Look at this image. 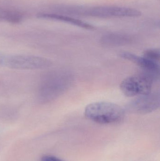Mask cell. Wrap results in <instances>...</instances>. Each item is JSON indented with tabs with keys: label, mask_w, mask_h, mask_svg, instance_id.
I'll return each instance as SVG.
<instances>
[{
	"label": "cell",
	"mask_w": 160,
	"mask_h": 161,
	"mask_svg": "<svg viewBox=\"0 0 160 161\" xmlns=\"http://www.w3.org/2000/svg\"><path fill=\"white\" fill-rule=\"evenodd\" d=\"M155 77L146 72L126 78L120 84V89L127 97L142 95L151 92Z\"/></svg>",
	"instance_id": "5b68a950"
},
{
	"label": "cell",
	"mask_w": 160,
	"mask_h": 161,
	"mask_svg": "<svg viewBox=\"0 0 160 161\" xmlns=\"http://www.w3.org/2000/svg\"><path fill=\"white\" fill-rule=\"evenodd\" d=\"M160 97L159 93H151L138 96L127 106L130 112L139 114L150 113L157 109L160 107Z\"/></svg>",
	"instance_id": "8992f818"
},
{
	"label": "cell",
	"mask_w": 160,
	"mask_h": 161,
	"mask_svg": "<svg viewBox=\"0 0 160 161\" xmlns=\"http://www.w3.org/2000/svg\"><path fill=\"white\" fill-rule=\"evenodd\" d=\"M119 55L122 58L131 61L141 67L144 70L145 72L153 75L156 78L159 75L160 68L158 63L149 60L144 57L139 56L128 52H121L119 53Z\"/></svg>",
	"instance_id": "52a82bcc"
},
{
	"label": "cell",
	"mask_w": 160,
	"mask_h": 161,
	"mask_svg": "<svg viewBox=\"0 0 160 161\" xmlns=\"http://www.w3.org/2000/svg\"><path fill=\"white\" fill-rule=\"evenodd\" d=\"M132 40L131 37L128 35L111 33L103 36L101 38V42L105 46H116L128 44Z\"/></svg>",
	"instance_id": "9c48e42d"
},
{
	"label": "cell",
	"mask_w": 160,
	"mask_h": 161,
	"mask_svg": "<svg viewBox=\"0 0 160 161\" xmlns=\"http://www.w3.org/2000/svg\"><path fill=\"white\" fill-rule=\"evenodd\" d=\"M41 161H63L53 156H46L42 157Z\"/></svg>",
	"instance_id": "7c38bea8"
},
{
	"label": "cell",
	"mask_w": 160,
	"mask_h": 161,
	"mask_svg": "<svg viewBox=\"0 0 160 161\" xmlns=\"http://www.w3.org/2000/svg\"><path fill=\"white\" fill-rule=\"evenodd\" d=\"M76 16H88L97 18H126L138 17L141 12L135 8L123 7H86L77 6L75 9Z\"/></svg>",
	"instance_id": "3957f363"
},
{
	"label": "cell",
	"mask_w": 160,
	"mask_h": 161,
	"mask_svg": "<svg viewBox=\"0 0 160 161\" xmlns=\"http://www.w3.org/2000/svg\"><path fill=\"white\" fill-rule=\"evenodd\" d=\"M70 74L62 71L49 73L40 81L37 92L39 102L49 103L65 92L71 83Z\"/></svg>",
	"instance_id": "6da1fadb"
},
{
	"label": "cell",
	"mask_w": 160,
	"mask_h": 161,
	"mask_svg": "<svg viewBox=\"0 0 160 161\" xmlns=\"http://www.w3.org/2000/svg\"><path fill=\"white\" fill-rule=\"evenodd\" d=\"M22 19V15L20 12L0 7V21L17 23L20 22Z\"/></svg>",
	"instance_id": "30bf717a"
},
{
	"label": "cell",
	"mask_w": 160,
	"mask_h": 161,
	"mask_svg": "<svg viewBox=\"0 0 160 161\" xmlns=\"http://www.w3.org/2000/svg\"><path fill=\"white\" fill-rule=\"evenodd\" d=\"M143 57L149 60L158 63L160 58L159 50L158 49H147L144 52Z\"/></svg>",
	"instance_id": "8fae6325"
},
{
	"label": "cell",
	"mask_w": 160,
	"mask_h": 161,
	"mask_svg": "<svg viewBox=\"0 0 160 161\" xmlns=\"http://www.w3.org/2000/svg\"><path fill=\"white\" fill-rule=\"evenodd\" d=\"M50 61L47 58L32 55H0V66L16 69H40L48 68Z\"/></svg>",
	"instance_id": "277c9868"
},
{
	"label": "cell",
	"mask_w": 160,
	"mask_h": 161,
	"mask_svg": "<svg viewBox=\"0 0 160 161\" xmlns=\"http://www.w3.org/2000/svg\"><path fill=\"white\" fill-rule=\"evenodd\" d=\"M39 18H43V19H49L59 21L63 22L69 24L73 25L82 27L85 29L92 30L95 28L93 25L85 22L83 21L70 18L68 16H65L62 14H58V13H40L38 15Z\"/></svg>",
	"instance_id": "ba28073f"
},
{
	"label": "cell",
	"mask_w": 160,
	"mask_h": 161,
	"mask_svg": "<svg viewBox=\"0 0 160 161\" xmlns=\"http://www.w3.org/2000/svg\"><path fill=\"white\" fill-rule=\"evenodd\" d=\"M85 115L89 120L100 124H110L122 120L124 111L117 104L109 102H97L87 105Z\"/></svg>",
	"instance_id": "7a4b0ae2"
}]
</instances>
